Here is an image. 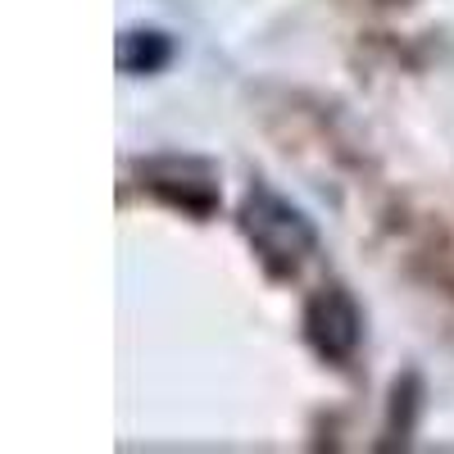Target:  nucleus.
Wrapping results in <instances>:
<instances>
[{
    "label": "nucleus",
    "instance_id": "1",
    "mask_svg": "<svg viewBox=\"0 0 454 454\" xmlns=\"http://www.w3.org/2000/svg\"><path fill=\"white\" fill-rule=\"evenodd\" d=\"M241 232L259 263L273 278H295L318 250V232L305 218V209L278 196L269 182H254L241 200Z\"/></svg>",
    "mask_w": 454,
    "mask_h": 454
},
{
    "label": "nucleus",
    "instance_id": "2",
    "mask_svg": "<svg viewBox=\"0 0 454 454\" xmlns=\"http://www.w3.org/2000/svg\"><path fill=\"white\" fill-rule=\"evenodd\" d=\"M137 177L145 192H155L160 200H168L173 209H186L196 218H209L223 200L218 192V173L214 164L205 160H192V155H155V160H141L137 164Z\"/></svg>",
    "mask_w": 454,
    "mask_h": 454
},
{
    "label": "nucleus",
    "instance_id": "3",
    "mask_svg": "<svg viewBox=\"0 0 454 454\" xmlns=\"http://www.w3.org/2000/svg\"><path fill=\"white\" fill-rule=\"evenodd\" d=\"M305 336L318 350V359L346 368L359 355V340H364V314L355 305V295L336 282L318 286L305 305Z\"/></svg>",
    "mask_w": 454,
    "mask_h": 454
},
{
    "label": "nucleus",
    "instance_id": "4",
    "mask_svg": "<svg viewBox=\"0 0 454 454\" xmlns=\"http://www.w3.org/2000/svg\"><path fill=\"white\" fill-rule=\"evenodd\" d=\"M173 64V36L164 27H128L119 36V68L128 78H145Z\"/></svg>",
    "mask_w": 454,
    "mask_h": 454
},
{
    "label": "nucleus",
    "instance_id": "5",
    "mask_svg": "<svg viewBox=\"0 0 454 454\" xmlns=\"http://www.w3.org/2000/svg\"><path fill=\"white\" fill-rule=\"evenodd\" d=\"M382 5H409V0H382Z\"/></svg>",
    "mask_w": 454,
    "mask_h": 454
}]
</instances>
